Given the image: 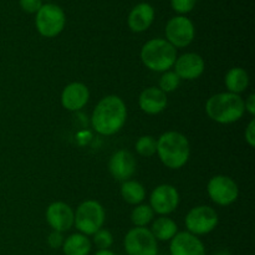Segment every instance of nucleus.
I'll list each match as a JSON object with an SVG mask.
<instances>
[{"label": "nucleus", "instance_id": "17", "mask_svg": "<svg viewBox=\"0 0 255 255\" xmlns=\"http://www.w3.org/2000/svg\"><path fill=\"white\" fill-rule=\"evenodd\" d=\"M167 95L156 86L147 87L139 94L138 106L147 115L161 114L167 107Z\"/></svg>", "mask_w": 255, "mask_h": 255}, {"label": "nucleus", "instance_id": "14", "mask_svg": "<svg viewBox=\"0 0 255 255\" xmlns=\"http://www.w3.org/2000/svg\"><path fill=\"white\" fill-rule=\"evenodd\" d=\"M136 159L127 149H120L111 156L109 162V171L116 181H128L136 172Z\"/></svg>", "mask_w": 255, "mask_h": 255}, {"label": "nucleus", "instance_id": "4", "mask_svg": "<svg viewBox=\"0 0 255 255\" xmlns=\"http://www.w3.org/2000/svg\"><path fill=\"white\" fill-rule=\"evenodd\" d=\"M177 59V49L166 39H151L142 46L141 61L154 72H166L172 69Z\"/></svg>", "mask_w": 255, "mask_h": 255}, {"label": "nucleus", "instance_id": "30", "mask_svg": "<svg viewBox=\"0 0 255 255\" xmlns=\"http://www.w3.org/2000/svg\"><path fill=\"white\" fill-rule=\"evenodd\" d=\"M244 138H246V142L251 147L255 146V120L252 119L251 122L247 126L246 132H244Z\"/></svg>", "mask_w": 255, "mask_h": 255}, {"label": "nucleus", "instance_id": "18", "mask_svg": "<svg viewBox=\"0 0 255 255\" xmlns=\"http://www.w3.org/2000/svg\"><path fill=\"white\" fill-rule=\"evenodd\" d=\"M154 20V7L148 2H139L129 11L127 24L131 31L143 32L152 25Z\"/></svg>", "mask_w": 255, "mask_h": 255}, {"label": "nucleus", "instance_id": "19", "mask_svg": "<svg viewBox=\"0 0 255 255\" xmlns=\"http://www.w3.org/2000/svg\"><path fill=\"white\" fill-rule=\"evenodd\" d=\"M249 75L243 67H232L224 76V84H226L228 92L241 95L246 91L249 86Z\"/></svg>", "mask_w": 255, "mask_h": 255}, {"label": "nucleus", "instance_id": "8", "mask_svg": "<svg viewBox=\"0 0 255 255\" xmlns=\"http://www.w3.org/2000/svg\"><path fill=\"white\" fill-rule=\"evenodd\" d=\"M218 213L209 206H198L187 213L184 224L187 232L194 236H206L213 232L218 226Z\"/></svg>", "mask_w": 255, "mask_h": 255}, {"label": "nucleus", "instance_id": "32", "mask_svg": "<svg viewBox=\"0 0 255 255\" xmlns=\"http://www.w3.org/2000/svg\"><path fill=\"white\" fill-rule=\"evenodd\" d=\"M95 255H116L110 249H99V251L95 253Z\"/></svg>", "mask_w": 255, "mask_h": 255}, {"label": "nucleus", "instance_id": "6", "mask_svg": "<svg viewBox=\"0 0 255 255\" xmlns=\"http://www.w3.org/2000/svg\"><path fill=\"white\" fill-rule=\"evenodd\" d=\"M66 25V15L56 4H42L35 17V26L41 36L51 39L60 35Z\"/></svg>", "mask_w": 255, "mask_h": 255}, {"label": "nucleus", "instance_id": "12", "mask_svg": "<svg viewBox=\"0 0 255 255\" xmlns=\"http://www.w3.org/2000/svg\"><path fill=\"white\" fill-rule=\"evenodd\" d=\"M173 67L179 79L193 81L203 75L206 70V62L201 55L196 52H186L181 56H177Z\"/></svg>", "mask_w": 255, "mask_h": 255}, {"label": "nucleus", "instance_id": "25", "mask_svg": "<svg viewBox=\"0 0 255 255\" xmlns=\"http://www.w3.org/2000/svg\"><path fill=\"white\" fill-rule=\"evenodd\" d=\"M181 85V79L178 75L174 71H166L162 72V76L159 77L158 89L162 90L164 94H169V92L176 91Z\"/></svg>", "mask_w": 255, "mask_h": 255}, {"label": "nucleus", "instance_id": "16", "mask_svg": "<svg viewBox=\"0 0 255 255\" xmlns=\"http://www.w3.org/2000/svg\"><path fill=\"white\" fill-rule=\"evenodd\" d=\"M90 100V90L82 82H71L61 92V105L67 111L84 109Z\"/></svg>", "mask_w": 255, "mask_h": 255}, {"label": "nucleus", "instance_id": "1", "mask_svg": "<svg viewBox=\"0 0 255 255\" xmlns=\"http://www.w3.org/2000/svg\"><path fill=\"white\" fill-rule=\"evenodd\" d=\"M127 120V106L116 95L105 96L95 106L91 116L92 128L102 136H112L122 129Z\"/></svg>", "mask_w": 255, "mask_h": 255}, {"label": "nucleus", "instance_id": "15", "mask_svg": "<svg viewBox=\"0 0 255 255\" xmlns=\"http://www.w3.org/2000/svg\"><path fill=\"white\" fill-rule=\"evenodd\" d=\"M171 255H206L203 242L189 232H178L169 243Z\"/></svg>", "mask_w": 255, "mask_h": 255}, {"label": "nucleus", "instance_id": "29", "mask_svg": "<svg viewBox=\"0 0 255 255\" xmlns=\"http://www.w3.org/2000/svg\"><path fill=\"white\" fill-rule=\"evenodd\" d=\"M64 236H62V233H60V232H56V231H52L51 233L49 234V237H47V244L50 246V248L52 249H60L62 247V244H64Z\"/></svg>", "mask_w": 255, "mask_h": 255}, {"label": "nucleus", "instance_id": "20", "mask_svg": "<svg viewBox=\"0 0 255 255\" xmlns=\"http://www.w3.org/2000/svg\"><path fill=\"white\" fill-rule=\"evenodd\" d=\"M91 241L81 233H75L64 241L61 249L65 255H89L91 252Z\"/></svg>", "mask_w": 255, "mask_h": 255}, {"label": "nucleus", "instance_id": "27", "mask_svg": "<svg viewBox=\"0 0 255 255\" xmlns=\"http://www.w3.org/2000/svg\"><path fill=\"white\" fill-rule=\"evenodd\" d=\"M196 2L197 0H171V6L176 12L184 15L194 9Z\"/></svg>", "mask_w": 255, "mask_h": 255}, {"label": "nucleus", "instance_id": "10", "mask_svg": "<svg viewBox=\"0 0 255 255\" xmlns=\"http://www.w3.org/2000/svg\"><path fill=\"white\" fill-rule=\"evenodd\" d=\"M207 192L212 202L218 206H231L238 199L239 188L233 178L224 174H217L209 179Z\"/></svg>", "mask_w": 255, "mask_h": 255}, {"label": "nucleus", "instance_id": "11", "mask_svg": "<svg viewBox=\"0 0 255 255\" xmlns=\"http://www.w3.org/2000/svg\"><path fill=\"white\" fill-rule=\"evenodd\" d=\"M179 193L171 184H161L152 191L149 197V207L159 216H168L173 213L179 204Z\"/></svg>", "mask_w": 255, "mask_h": 255}, {"label": "nucleus", "instance_id": "21", "mask_svg": "<svg viewBox=\"0 0 255 255\" xmlns=\"http://www.w3.org/2000/svg\"><path fill=\"white\" fill-rule=\"evenodd\" d=\"M149 231L153 234L157 242H167L171 241L178 233V226L172 218H168L167 216H161L156 221H153Z\"/></svg>", "mask_w": 255, "mask_h": 255}, {"label": "nucleus", "instance_id": "22", "mask_svg": "<svg viewBox=\"0 0 255 255\" xmlns=\"http://www.w3.org/2000/svg\"><path fill=\"white\" fill-rule=\"evenodd\" d=\"M121 196L125 202L132 206H137V204H141L146 198V188L139 182L128 179V181L122 182Z\"/></svg>", "mask_w": 255, "mask_h": 255}, {"label": "nucleus", "instance_id": "28", "mask_svg": "<svg viewBox=\"0 0 255 255\" xmlns=\"http://www.w3.org/2000/svg\"><path fill=\"white\" fill-rule=\"evenodd\" d=\"M19 5L22 11L27 14H36L42 6V0H19Z\"/></svg>", "mask_w": 255, "mask_h": 255}, {"label": "nucleus", "instance_id": "2", "mask_svg": "<svg viewBox=\"0 0 255 255\" xmlns=\"http://www.w3.org/2000/svg\"><path fill=\"white\" fill-rule=\"evenodd\" d=\"M156 153L167 168L179 169L188 162L191 156V144L188 138L181 132H164L157 139Z\"/></svg>", "mask_w": 255, "mask_h": 255}, {"label": "nucleus", "instance_id": "7", "mask_svg": "<svg viewBox=\"0 0 255 255\" xmlns=\"http://www.w3.org/2000/svg\"><path fill=\"white\" fill-rule=\"evenodd\" d=\"M127 255H157L158 242L146 227H134L129 229L124 239Z\"/></svg>", "mask_w": 255, "mask_h": 255}, {"label": "nucleus", "instance_id": "5", "mask_svg": "<svg viewBox=\"0 0 255 255\" xmlns=\"http://www.w3.org/2000/svg\"><path fill=\"white\" fill-rule=\"evenodd\" d=\"M106 213L101 203L94 199L85 201L75 212L74 226L84 236H94L104 227Z\"/></svg>", "mask_w": 255, "mask_h": 255}, {"label": "nucleus", "instance_id": "31", "mask_svg": "<svg viewBox=\"0 0 255 255\" xmlns=\"http://www.w3.org/2000/svg\"><path fill=\"white\" fill-rule=\"evenodd\" d=\"M244 109L251 116H255V94H251L244 100Z\"/></svg>", "mask_w": 255, "mask_h": 255}, {"label": "nucleus", "instance_id": "26", "mask_svg": "<svg viewBox=\"0 0 255 255\" xmlns=\"http://www.w3.org/2000/svg\"><path fill=\"white\" fill-rule=\"evenodd\" d=\"M94 244L99 249H110L114 244V236L110 231L101 228L94 234Z\"/></svg>", "mask_w": 255, "mask_h": 255}, {"label": "nucleus", "instance_id": "23", "mask_svg": "<svg viewBox=\"0 0 255 255\" xmlns=\"http://www.w3.org/2000/svg\"><path fill=\"white\" fill-rule=\"evenodd\" d=\"M154 212L149 204H137L131 213V222L134 227H147L153 221Z\"/></svg>", "mask_w": 255, "mask_h": 255}, {"label": "nucleus", "instance_id": "24", "mask_svg": "<svg viewBox=\"0 0 255 255\" xmlns=\"http://www.w3.org/2000/svg\"><path fill=\"white\" fill-rule=\"evenodd\" d=\"M134 148L136 152L142 157H152L156 154L157 152V139L153 136H149V134H144L141 136L136 141L134 144Z\"/></svg>", "mask_w": 255, "mask_h": 255}, {"label": "nucleus", "instance_id": "9", "mask_svg": "<svg viewBox=\"0 0 255 255\" xmlns=\"http://www.w3.org/2000/svg\"><path fill=\"white\" fill-rule=\"evenodd\" d=\"M166 40L176 49H183L193 42L196 27L193 21L184 15H178L168 20L164 29Z\"/></svg>", "mask_w": 255, "mask_h": 255}, {"label": "nucleus", "instance_id": "13", "mask_svg": "<svg viewBox=\"0 0 255 255\" xmlns=\"http://www.w3.org/2000/svg\"><path fill=\"white\" fill-rule=\"evenodd\" d=\"M45 217L52 231L64 233V232L70 231L74 226L75 212L69 204L64 202H54L47 207Z\"/></svg>", "mask_w": 255, "mask_h": 255}, {"label": "nucleus", "instance_id": "3", "mask_svg": "<svg viewBox=\"0 0 255 255\" xmlns=\"http://www.w3.org/2000/svg\"><path fill=\"white\" fill-rule=\"evenodd\" d=\"M206 114L212 121L229 125L239 121L246 114L244 99L232 92H219L209 97L206 102Z\"/></svg>", "mask_w": 255, "mask_h": 255}]
</instances>
